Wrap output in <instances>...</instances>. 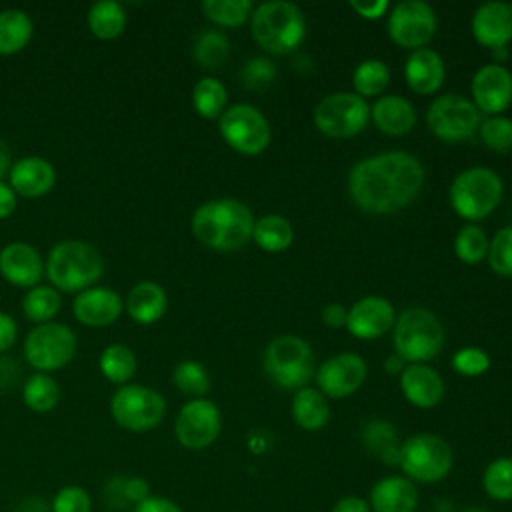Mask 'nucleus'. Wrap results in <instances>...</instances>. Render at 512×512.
<instances>
[{"label":"nucleus","mask_w":512,"mask_h":512,"mask_svg":"<svg viewBox=\"0 0 512 512\" xmlns=\"http://www.w3.org/2000/svg\"><path fill=\"white\" fill-rule=\"evenodd\" d=\"M424 184V168L414 154L392 150L356 162L348 174L352 202L368 214H392L410 204Z\"/></svg>","instance_id":"1"},{"label":"nucleus","mask_w":512,"mask_h":512,"mask_svg":"<svg viewBox=\"0 0 512 512\" xmlns=\"http://www.w3.org/2000/svg\"><path fill=\"white\" fill-rule=\"evenodd\" d=\"M252 210L234 198H216L200 204L192 214V234L216 252H232L252 240Z\"/></svg>","instance_id":"2"},{"label":"nucleus","mask_w":512,"mask_h":512,"mask_svg":"<svg viewBox=\"0 0 512 512\" xmlns=\"http://www.w3.org/2000/svg\"><path fill=\"white\" fill-rule=\"evenodd\" d=\"M104 262L100 252L84 240L58 242L44 262V274L52 288L62 292H82L92 288L102 276Z\"/></svg>","instance_id":"3"},{"label":"nucleus","mask_w":512,"mask_h":512,"mask_svg":"<svg viewBox=\"0 0 512 512\" xmlns=\"http://www.w3.org/2000/svg\"><path fill=\"white\" fill-rule=\"evenodd\" d=\"M250 30L256 44L266 52L290 54L304 40L306 22L296 4L272 0L252 10Z\"/></svg>","instance_id":"4"},{"label":"nucleus","mask_w":512,"mask_h":512,"mask_svg":"<svg viewBox=\"0 0 512 512\" xmlns=\"http://www.w3.org/2000/svg\"><path fill=\"white\" fill-rule=\"evenodd\" d=\"M444 344V328L438 316L424 308L404 310L394 322V348L404 362L424 364Z\"/></svg>","instance_id":"5"},{"label":"nucleus","mask_w":512,"mask_h":512,"mask_svg":"<svg viewBox=\"0 0 512 512\" xmlns=\"http://www.w3.org/2000/svg\"><path fill=\"white\" fill-rule=\"evenodd\" d=\"M264 372L276 386L286 390H300L316 374L312 348L300 336H278L266 346Z\"/></svg>","instance_id":"6"},{"label":"nucleus","mask_w":512,"mask_h":512,"mask_svg":"<svg viewBox=\"0 0 512 512\" xmlns=\"http://www.w3.org/2000/svg\"><path fill=\"white\" fill-rule=\"evenodd\" d=\"M500 176L484 166L460 172L450 186V206L464 220H482L496 210L502 200Z\"/></svg>","instance_id":"7"},{"label":"nucleus","mask_w":512,"mask_h":512,"mask_svg":"<svg viewBox=\"0 0 512 512\" xmlns=\"http://www.w3.org/2000/svg\"><path fill=\"white\" fill-rule=\"evenodd\" d=\"M452 464L454 452L450 444L436 434H414L400 444L398 466L412 482H440L448 476Z\"/></svg>","instance_id":"8"},{"label":"nucleus","mask_w":512,"mask_h":512,"mask_svg":"<svg viewBox=\"0 0 512 512\" xmlns=\"http://www.w3.org/2000/svg\"><path fill=\"white\" fill-rule=\"evenodd\" d=\"M110 414L124 430L148 432L162 422L166 402L154 388L142 384H124L110 398Z\"/></svg>","instance_id":"9"},{"label":"nucleus","mask_w":512,"mask_h":512,"mask_svg":"<svg viewBox=\"0 0 512 512\" xmlns=\"http://www.w3.org/2000/svg\"><path fill=\"white\" fill-rule=\"evenodd\" d=\"M76 334L60 322L36 324L24 340V356L38 372L64 368L76 354Z\"/></svg>","instance_id":"10"},{"label":"nucleus","mask_w":512,"mask_h":512,"mask_svg":"<svg viewBox=\"0 0 512 512\" xmlns=\"http://www.w3.org/2000/svg\"><path fill=\"white\" fill-rule=\"evenodd\" d=\"M370 118V108L356 92H334L314 108L316 128L330 138H352L360 134Z\"/></svg>","instance_id":"11"},{"label":"nucleus","mask_w":512,"mask_h":512,"mask_svg":"<svg viewBox=\"0 0 512 512\" xmlns=\"http://www.w3.org/2000/svg\"><path fill=\"white\" fill-rule=\"evenodd\" d=\"M224 142L246 156H256L270 144V124L252 104H232L218 118Z\"/></svg>","instance_id":"12"},{"label":"nucleus","mask_w":512,"mask_h":512,"mask_svg":"<svg viewBox=\"0 0 512 512\" xmlns=\"http://www.w3.org/2000/svg\"><path fill=\"white\" fill-rule=\"evenodd\" d=\"M480 112L472 100L458 94L438 96L426 112L430 132L444 142L468 140L480 126Z\"/></svg>","instance_id":"13"},{"label":"nucleus","mask_w":512,"mask_h":512,"mask_svg":"<svg viewBox=\"0 0 512 512\" xmlns=\"http://www.w3.org/2000/svg\"><path fill=\"white\" fill-rule=\"evenodd\" d=\"M436 32V14L422 0H404L388 14V36L402 48H424Z\"/></svg>","instance_id":"14"},{"label":"nucleus","mask_w":512,"mask_h":512,"mask_svg":"<svg viewBox=\"0 0 512 512\" xmlns=\"http://www.w3.org/2000/svg\"><path fill=\"white\" fill-rule=\"evenodd\" d=\"M222 414L220 408L206 398L188 400L174 422L176 440L188 450L208 448L220 434Z\"/></svg>","instance_id":"15"},{"label":"nucleus","mask_w":512,"mask_h":512,"mask_svg":"<svg viewBox=\"0 0 512 512\" xmlns=\"http://www.w3.org/2000/svg\"><path fill=\"white\" fill-rule=\"evenodd\" d=\"M366 380V362L354 352H340L316 370L318 390L326 398H346Z\"/></svg>","instance_id":"16"},{"label":"nucleus","mask_w":512,"mask_h":512,"mask_svg":"<svg viewBox=\"0 0 512 512\" xmlns=\"http://www.w3.org/2000/svg\"><path fill=\"white\" fill-rule=\"evenodd\" d=\"M470 90L478 112L498 116L512 102V74L502 64H486L474 74Z\"/></svg>","instance_id":"17"},{"label":"nucleus","mask_w":512,"mask_h":512,"mask_svg":"<svg viewBox=\"0 0 512 512\" xmlns=\"http://www.w3.org/2000/svg\"><path fill=\"white\" fill-rule=\"evenodd\" d=\"M396 322L394 306L382 296H364L352 304L346 318L348 332L358 340L384 336Z\"/></svg>","instance_id":"18"},{"label":"nucleus","mask_w":512,"mask_h":512,"mask_svg":"<svg viewBox=\"0 0 512 512\" xmlns=\"http://www.w3.org/2000/svg\"><path fill=\"white\" fill-rule=\"evenodd\" d=\"M122 308H124V302L118 296V292L104 288V286L86 288V290L78 292L72 302L74 318L80 324L92 326V328H102V326L114 324L118 320Z\"/></svg>","instance_id":"19"},{"label":"nucleus","mask_w":512,"mask_h":512,"mask_svg":"<svg viewBox=\"0 0 512 512\" xmlns=\"http://www.w3.org/2000/svg\"><path fill=\"white\" fill-rule=\"evenodd\" d=\"M0 274L18 288H34L44 276V260L26 242H10L0 250Z\"/></svg>","instance_id":"20"},{"label":"nucleus","mask_w":512,"mask_h":512,"mask_svg":"<svg viewBox=\"0 0 512 512\" xmlns=\"http://www.w3.org/2000/svg\"><path fill=\"white\" fill-rule=\"evenodd\" d=\"M472 36L484 48H506L512 40V6L506 2H486L476 8L472 22Z\"/></svg>","instance_id":"21"},{"label":"nucleus","mask_w":512,"mask_h":512,"mask_svg":"<svg viewBox=\"0 0 512 512\" xmlns=\"http://www.w3.org/2000/svg\"><path fill=\"white\" fill-rule=\"evenodd\" d=\"M56 170L40 156H24L10 166L8 184L24 198H40L54 188Z\"/></svg>","instance_id":"22"},{"label":"nucleus","mask_w":512,"mask_h":512,"mask_svg":"<svg viewBox=\"0 0 512 512\" xmlns=\"http://www.w3.org/2000/svg\"><path fill=\"white\" fill-rule=\"evenodd\" d=\"M400 390L416 408H434L444 396L440 374L426 364H408L400 374Z\"/></svg>","instance_id":"23"},{"label":"nucleus","mask_w":512,"mask_h":512,"mask_svg":"<svg viewBox=\"0 0 512 512\" xmlns=\"http://www.w3.org/2000/svg\"><path fill=\"white\" fill-rule=\"evenodd\" d=\"M368 504L372 512H416L418 490L406 476H384L372 486Z\"/></svg>","instance_id":"24"},{"label":"nucleus","mask_w":512,"mask_h":512,"mask_svg":"<svg viewBox=\"0 0 512 512\" xmlns=\"http://www.w3.org/2000/svg\"><path fill=\"white\" fill-rule=\"evenodd\" d=\"M444 60L430 48L412 50L404 62V80L416 94H434L444 82Z\"/></svg>","instance_id":"25"},{"label":"nucleus","mask_w":512,"mask_h":512,"mask_svg":"<svg viewBox=\"0 0 512 512\" xmlns=\"http://www.w3.org/2000/svg\"><path fill=\"white\" fill-rule=\"evenodd\" d=\"M370 116H372L376 128L388 136L408 134L416 124L414 106L398 94L380 96L372 104Z\"/></svg>","instance_id":"26"},{"label":"nucleus","mask_w":512,"mask_h":512,"mask_svg":"<svg viewBox=\"0 0 512 512\" xmlns=\"http://www.w3.org/2000/svg\"><path fill=\"white\" fill-rule=\"evenodd\" d=\"M168 306V296L158 282L142 280L134 284L126 296L124 308L136 324H154L158 322Z\"/></svg>","instance_id":"27"},{"label":"nucleus","mask_w":512,"mask_h":512,"mask_svg":"<svg viewBox=\"0 0 512 512\" xmlns=\"http://www.w3.org/2000/svg\"><path fill=\"white\" fill-rule=\"evenodd\" d=\"M292 418L294 422L304 430H320L328 424L330 418V406L328 398L310 386H304L296 390L292 398Z\"/></svg>","instance_id":"28"},{"label":"nucleus","mask_w":512,"mask_h":512,"mask_svg":"<svg viewBox=\"0 0 512 512\" xmlns=\"http://www.w3.org/2000/svg\"><path fill=\"white\" fill-rule=\"evenodd\" d=\"M34 24L24 10L8 8L0 12V56L18 54L30 42Z\"/></svg>","instance_id":"29"},{"label":"nucleus","mask_w":512,"mask_h":512,"mask_svg":"<svg viewBox=\"0 0 512 512\" xmlns=\"http://www.w3.org/2000/svg\"><path fill=\"white\" fill-rule=\"evenodd\" d=\"M252 240L266 252H282L294 240L292 224L280 214H266L254 220Z\"/></svg>","instance_id":"30"},{"label":"nucleus","mask_w":512,"mask_h":512,"mask_svg":"<svg viewBox=\"0 0 512 512\" xmlns=\"http://www.w3.org/2000/svg\"><path fill=\"white\" fill-rule=\"evenodd\" d=\"M88 28L100 40H114L126 28V12L114 0H102L88 10Z\"/></svg>","instance_id":"31"},{"label":"nucleus","mask_w":512,"mask_h":512,"mask_svg":"<svg viewBox=\"0 0 512 512\" xmlns=\"http://www.w3.org/2000/svg\"><path fill=\"white\" fill-rule=\"evenodd\" d=\"M226 102L228 92L224 84L212 76L200 78L192 88V106L206 120L220 118L226 110Z\"/></svg>","instance_id":"32"},{"label":"nucleus","mask_w":512,"mask_h":512,"mask_svg":"<svg viewBox=\"0 0 512 512\" xmlns=\"http://www.w3.org/2000/svg\"><path fill=\"white\" fill-rule=\"evenodd\" d=\"M98 366L108 382L124 386L136 372V356L124 344H110L102 350Z\"/></svg>","instance_id":"33"},{"label":"nucleus","mask_w":512,"mask_h":512,"mask_svg":"<svg viewBox=\"0 0 512 512\" xmlns=\"http://www.w3.org/2000/svg\"><path fill=\"white\" fill-rule=\"evenodd\" d=\"M22 400L32 412L44 414V412H50L52 408H56V404L60 400V388L52 376H48L44 372H36L24 382Z\"/></svg>","instance_id":"34"},{"label":"nucleus","mask_w":512,"mask_h":512,"mask_svg":"<svg viewBox=\"0 0 512 512\" xmlns=\"http://www.w3.org/2000/svg\"><path fill=\"white\" fill-rule=\"evenodd\" d=\"M60 310V292L52 286H34L22 298V312L34 324L50 322Z\"/></svg>","instance_id":"35"},{"label":"nucleus","mask_w":512,"mask_h":512,"mask_svg":"<svg viewBox=\"0 0 512 512\" xmlns=\"http://www.w3.org/2000/svg\"><path fill=\"white\" fill-rule=\"evenodd\" d=\"M388 82H390V70L382 60H376V58L360 62L352 74L354 92L360 98L382 94L386 90Z\"/></svg>","instance_id":"36"},{"label":"nucleus","mask_w":512,"mask_h":512,"mask_svg":"<svg viewBox=\"0 0 512 512\" xmlns=\"http://www.w3.org/2000/svg\"><path fill=\"white\" fill-rule=\"evenodd\" d=\"M230 56V42L222 32L206 30L194 42V58L202 68L216 70Z\"/></svg>","instance_id":"37"},{"label":"nucleus","mask_w":512,"mask_h":512,"mask_svg":"<svg viewBox=\"0 0 512 512\" xmlns=\"http://www.w3.org/2000/svg\"><path fill=\"white\" fill-rule=\"evenodd\" d=\"M482 488L492 500H512V458L500 456L492 460L482 474Z\"/></svg>","instance_id":"38"},{"label":"nucleus","mask_w":512,"mask_h":512,"mask_svg":"<svg viewBox=\"0 0 512 512\" xmlns=\"http://www.w3.org/2000/svg\"><path fill=\"white\" fill-rule=\"evenodd\" d=\"M364 442L370 450L378 452V456L386 464H398L400 462V444L396 442L394 428L384 420H372L364 428Z\"/></svg>","instance_id":"39"},{"label":"nucleus","mask_w":512,"mask_h":512,"mask_svg":"<svg viewBox=\"0 0 512 512\" xmlns=\"http://www.w3.org/2000/svg\"><path fill=\"white\" fill-rule=\"evenodd\" d=\"M202 10L212 22L226 28H234L244 24L252 16V2L250 0H204Z\"/></svg>","instance_id":"40"},{"label":"nucleus","mask_w":512,"mask_h":512,"mask_svg":"<svg viewBox=\"0 0 512 512\" xmlns=\"http://www.w3.org/2000/svg\"><path fill=\"white\" fill-rule=\"evenodd\" d=\"M172 380L182 394H188L194 398H204V394L210 390V376L206 368L196 360H184L176 364L172 372Z\"/></svg>","instance_id":"41"},{"label":"nucleus","mask_w":512,"mask_h":512,"mask_svg":"<svg viewBox=\"0 0 512 512\" xmlns=\"http://www.w3.org/2000/svg\"><path fill=\"white\" fill-rule=\"evenodd\" d=\"M488 238L476 224H466L454 238V252L464 264H478L488 254Z\"/></svg>","instance_id":"42"},{"label":"nucleus","mask_w":512,"mask_h":512,"mask_svg":"<svg viewBox=\"0 0 512 512\" xmlns=\"http://www.w3.org/2000/svg\"><path fill=\"white\" fill-rule=\"evenodd\" d=\"M480 140L486 148L506 154L512 152V120L506 116H488L478 126Z\"/></svg>","instance_id":"43"},{"label":"nucleus","mask_w":512,"mask_h":512,"mask_svg":"<svg viewBox=\"0 0 512 512\" xmlns=\"http://www.w3.org/2000/svg\"><path fill=\"white\" fill-rule=\"evenodd\" d=\"M488 264L498 276H512V226L498 230L488 242Z\"/></svg>","instance_id":"44"},{"label":"nucleus","mask_w":512,"mask_h":512,"mask_svg":"<svg viewBox=\"0 0 512 512\" xmlns=\"http://www.w3.org/2000/svg\"><path fill=\"white\" fill-rule=\"evenodd\" d=\"M240 78H242V84L250 90H262L266 86L272 84V80L276 78V66L270 58H264V56H256V58H250L242 70H240Z\"/></svg>","instance_id":"45"},{"label":"nucleus","mask_w":512,"mask_h":512,"mask_svg":"<svg viewBox=\"0 0 512 512\" xmlns=\"http://www.w3.org/2000/svg\"><path fill=\"white\" fill-rule=\"evenodd\" d=\"M452 368L462 376H480L490 368V356L478 346H464L454 352Z\"/></svg>","instance_id":"46"},{"label":"nucleus","mask_w":512,"mask_h":512,"mask_svg":"<svg viewBox=\"0 0 512 512\" xmlns=\"http://www.w3.org/2000/svg\"><path fill=\"white\" fill-rule=\"evenodd\" d=\"M52 512H90L92 510V498L82 486H64L60 488L50 504Z\"/></svg>","instance_id":"47"},{"label":"nucleus","mask_w":512,"mask_h":512,"mask_svg":"<svg viewBox=\"0 0 512 512\" xmlns=\"http://www.w3.org/2000/svg\"><path fill=\"white\" fill-rule=\"evenodd\" d=\"M122 492L126 502L136 506L150 496V486L142 476H122Z\"/></svg>","instance_id":"48"},{"label":"nucleus","mask_w":512,"mask_h":512,"mask_svg":"<svg viewBox=\"0 0 512 512\" xmlns=\"http://www.w3.org/2000/svg\"><path fill=\"white\" fill-rule=\"evenodd\" d=\"M132 512H182V508L164 496H148L146 500L138 502Z\"/></svg>","instance_id":"49"},{"label":"nucleus","mask_w":512,"mask_h":512,"mask_svg":"<svg viewBox=\"0 0 512 512\" xmlns=\"http://www.w3.org/2000/svg\"><path fill=\"white\" fill-rule=\"evenodd\" d=\"M350 6L358 16H362L366 20H376V18L384 16L386 10L390 8V4L386 0H372V2H356L354 0V2H350Z\"/></svg>","instance_id":"50"},{"label":"nucleus","mask_w":512,"mask_h":512,"mask_svg":"<svg viewBox=\"0 0 512 512\" xmlns=\"http://www.w3.org/2000/svg\"><path fill=\"white\" fill-rule=\"evenodd\" d=\"M16 334H18L16 320L10 314L0 312V352H6L16 342Z\"/></svg>","instance_id":"51"},{"label":"nucleus","mask_w":512,"mask_h":512,"mask_svg":"<svg viewBox=\"0 0 512 512\" xmlns=\"http://www.w3.org/2000/svg\"><path fill=\"white\" fill-rule=\"evenodd\" d=\"M346 318H348V310L338 304V302H332V304H326L322 308V322L330 328H342L346 326Z\"/></svg>","instance_id":"52"},{"label":"nucleus","mask_w":512,"mask_h":512,"mask_svg":"<svg viewBox=\"0 0 512 512\" xmlns=\"http://www.w3.org/2000/svg\"><path fill=\"white\" fill-rule=\"evenodd\" d=\"M332 512H372V508L360 496H344L332 506Z\"/></svg>","instance_id":"53"},{"label":"nucleus","mask_w":512,"mask_h":512,"mask_svg":"<svg viewBox=\"0 0 512 512\" xmlns=\"http://www.w3.org/2000/svg\"><path fill=\"white\" fill-rule=\"evenodd\" d=\"M16 210V192L10 188V184L0 180V220L8 218Z\"/></svg>","instance_id":"54"},{"label":"nucleus","mask_w":512,"mask_h":512,"mask_svg":"<svg viewBox=\"0 0 512 512\" xmlns=\"http://www.w3.org/2000/svg\"><path fill=\"white\" fill-rule=\"evenodd\" d=\"M406 368V362L398 356V354H392V356H388L386 358V362H384V372L386 374H390V376H394V374H402V370Z\"/></svg>","instance_id":"55"},{"label":"nucleus","mask_w":512,"mask_h":512,"mask_svg":"<svg viewBox=\"0 0 512 512\" xmlns=\"http://www.w3.org/2000/svg\"><path fill=\"white\" fill-rule=\"evenodd\" d=\"M10 150L6 148V144L0 140V180L10 172Z\"/></svg>","instance_id":"56"},{"label":"nucleus","mask_w":512,"mask_h":512,"mask_svg":"<svg viewBox=\"0 0 512 512\" xmlns=\"http://www.w3.org/2000/svg\"><path fill=\"white\" fill-rule=\"evenodd\" d=\"M462 512H488L486 508H478V506H472V508H466V510H462Z\"/></svg>","instance_id":"57"}]
</instances>
